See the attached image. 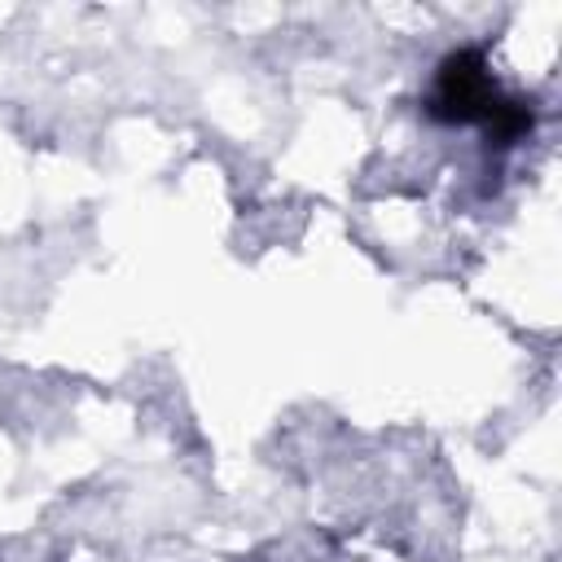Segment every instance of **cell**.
<instances>
[{
  "mask_svg": "<svg viewBox=\"0 0 562 562\" xmlns=\"http://www.w3.org/2000/svg\"><path fill=\"white\" fill-rule=\"evenodd\" d=\"M430 114H439L448 123H483L496 140H514L531 127V105L522 97H509L496 88L479 48H461L439 61Z\"/></svg>",
  "mask_w": 562,
  "mask_h": 562,
  "instance_id": "6da1fadb",
  "label": "cell"
}]
</instances>
